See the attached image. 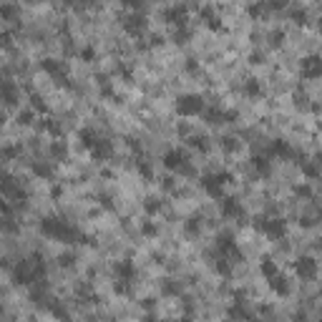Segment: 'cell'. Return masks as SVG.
Masks as SVG:
<instances>
[{
	"label": "cell",
	"mask_w": 322,
	"mask_h": 322,
	"mask_svg": "<svg viewBox=\"0 0 322 322\" xmlns=\"http://www.w3.org/2000/svg\"><path fill=\"white\" fill-rule=\"evenodd\" d=\"M40 232L46 234V237L56 239V242H66V244H78L81 239V232L76 227H71L68 222L63 219H56V217H46L40 222Z\"/></svg>",
	"instance_id": "obj_1"
},
{
	"label": "cell",
	"mask_w": 322,
	"mask_h": 322,
	"mask_svg": "<svg viewBox=\"0 0 322 322\" xmlns=\"http://www.w3.org/2000/svg\"><path fill=\"white\" fill-rule=\"evenodd\" d=\"M254 229L262 232L264 237L269 239H282L287 234V222L282 217H274V219H267V217H257L254 219Z\"/></svg>",
	"instance_id": "obj_2"
},
{
	"label": "cell",
	"mask_w": 322,
	"mask_h": 322,
	"mask_svg": "<svg viewBox=\"0 0 322 322\" xmlns=\"http://www.w3.org/2000/svg\"><path fill=\"white\" fill-rule=\"evenodd\" d=\"M204 98L197 96V93H184L176 98V114L184 116V118H191V116H202L204 114Z\"/></svg>",
	"instance_id": "obj_3"
},
{
	"label": "cell",
	"mask_w": 322,
	"mask_h": 322,
	"mask_svg": "<svg viewBox=\"0 0 322 322\" xmlns=\"http://www.w3.org/2000/svg\"><path fill=\"white\" fill-rule=\"evenodd\" d=\"M40 71H46L58 86H63V88H73V83H71V78L66 73V63H60L56 58H43L40 60Z\"/></svg>",
	"instance_id": "obj_4"
},
{
	"label": "cell",
	"mask_w": 322,
	"mask_h": 322,
	"mask_svg": "<svg viewBox=\"0 0 322 322\" xmlns=\"http://www.w3.org/2000/svg\"><path fill=\"white\" fill-rule=\"evenodd\" d=\"M121 30L126 35H131V38H141L144 30H146V18L141 10H134V13H128L121 18Z\"/></svg>",
	"instance_id": "obj_5"
},
{
	"label": "cell",
	"mask_w": 322,
	"mask_h": 322,
	"mask_svg": "<svg viewBox=\"0 0 322 322\" xmlns=\"http://www.w3.org/2000/svg\"><path fill=\"white\" fill-rule=\"evenodd\" d=\"M222 217L224 219H237L239 224H247V214H244L242 204L234 197H222Z\"/></svg>",
	"instance_id": "obj_6"
},
{
	"label": "cell",
	"mask_w": 322,
	"mask_h": 322,
	"mask_svg": "<svg viewBox=\"0 0 322 322\" xmlns=\"http://www.w3.org/2000/svg\"><path fill=\"white\" fill-rule=\"evenodd\" d=\"M299 71H302V76L310 78V81L322 78V58L320 56H305L302 63H299Z\"/></svg>",
	"instance_id": "obj_7"
},
{
	"label": "cell",
	"mask_w": 322,
	"mask_h": 322,
	"mask_svg": "<svg viewBox=\"0 0 322 322\" xmlns=\"http://www.w3.org/2000/svg\"><path fill=\"white\" fill-rule=\"evenodd\" d=\"M294 272H297V277H302V280H315L317 277V262L312 260V257H297Z\"/></svg>",
	"instance_id": "obj_8"
},
{
	"label": "cell",
	"mask_w": 322,
	"mask_h": 322,
	"mask_svg": "<svg viewBox=\"0 0 322 322\" xmlns=\"http://www.w3.org/2000/svg\"><path fill=\"white\" fill-rule=\"evenodd\" d=\"M186 161H189V156H186V151H181V148H169V151L164 154V159H161L164 169H169V171H179Z\"/></svg>",
	"instance_id": "obj_9"
},
{
	"label": "cell",
	"mask_w": 322,
	"mask_h": 322,
	"mask_svg": "<svg viewBox=\"0 0 322 322\" xmlns=\"http://www.w3.org/2000/svg\"><path fill=\"white\" fill-rule=\"evenodd\" d=\"M88 154H91L93 161H109V159L114 156V144H111L109 139H98Z\"/></svg>",
	"instance_id": "obj_10"
},
{
	"label": "cell",
	"mask_w": 322,
	"mask_h": 322,
	"mask_svg": "<svg viewBox=\"0 0 322 322\" xmlns=\"http://www.w3.org/2000/svg\"><path fill=\"white\" fill-rule=\"evenodd\" d=\"M202 189L206 191V194L211 199H222L224 197V184L219 181L217 174H209V176H202Z\"/></svg>",
	"instance_id": "obj_11"
},
{
	"label": "cell",
	"mask_w": 322,
	"mask_h": 322,
	"mask_svg": "<svg viewBox=\"0 0 322 322\" xmlns=\"http://www.w3.org/2000/svg\"><path fill=\"white\" fill-rule=\"evenodd\" d=\"M204 118L211 126H219V123H229L237 118V111H222V109H204Z\"/></svg>",
	"instance_id": "obj_12"
},
{
	"label": "cell",
	"mask_w": 322,
	"mask_h": 322,
	"mask_svg": "<svg viewBox=\"0 0 322 322\" xmlns=\"http://www.w3.org/2000/svg\"><path fill=\"white\" fill-rule=\"evenodd\" d=\"M114 274L116 280H126V282H134L136 280V264L131 260H121L114 264Z\"/></svg>",
	"instance_id": "obj_13"
},
{
	"label": "cell",
	"mask_w": 322,
	"mask_h": 322,
	"mask_svg": "<svg viewBox=\"0 0 322 322\" xmlns=\"http://www.w3.org/2000/svg\"><path fill=\"white\" fill-rule=\"evenodd\" d=\"M186 5H171V8H166L164 10V20L166 23H171V26H186Z\"/></svg>",
	"instance_id": "obj_14"
},
{
	"label": "cell",
	"mask_w": 322,
	"mask_h": 322,
	"mask_svg": "<svg viewBox=\"0 0 322 322\" xmlns=\"http://www.w3.org/2000/svg\"><path fill=\"white\" fill-rule=\"evenodd\" d=\"M269 290H272L274 294H280V297H287V294L292 292V287H290V282H287V277H282V274L269 277Z\"/></svg>",
	"instance_id": "obj_15"
},
{
	"label": "cell",
	"mask_w": 322,
	"mask_h": 322,
	"mask_svg": "<svg viewBox=\"0 0 322 322\" xmlns=\"http://www.w3.org/2000/svg\"><path fill=\"white\" fill-rule=\"evenodd\" d=\"M244 93L249 98H262L264 96V88H262V83L257 81V78H247L244 81Z\"/></svg>",
	"instance_id": "obj_16"
},
{
	"label": "cell",
	"mask_w": 322,
	"mask_h": 322,
	"mask_svg": "<svg viewBox=\"0 0 322 322\" xmlns=\"http://www.w3.org/2000/svg\"><path fill=\"white\" fill-rule=\"evenodd\" d=\"M78 141H81V146H83V148H88V151H91L93 144L98 141V136H96L93 128H81V131H78Z\"/></svg>",
	"instance_id": "obj_17"
},
{
	"label": "cell",
	"mask_w": 322,
	"mask_h": 322,
	"mask_svg": "<svg viewBox=\"0 0 322 322\" xmlns=\"http://www.w3.org/2000/svg\"><path fill=\"white\" fill-rule=\"evenodd\" d=\"M272 154H274V156H282V159H292V156H294V151L290 148L287 141H274V144H272Z\"/></svg>",
	"instance_id": "obj_18"
},
{
	"label": "cell",
	"mask_w": 322,
	"mask_h": 322,
	"mask_svg": "<svg viewBox=\"0 0 322 322\" xmlns=\"http://www.w3.org/2000/svg\"><path fill=\"white\" fill-rule=\"evenodd\" d=\"M51 156H53L56 161H66V159H68V146L63 144V141H53V144H51Z\"/></svg>",
	"instance_id": "obj_19"
},
{
	"label": "cell",
	"mask_w": 322,
	"mask_h": 322,
	"mask_svg": "<svg viewBox=\"0 0 322 322\" xmlns=\"http://www.w3.org/2000/svg\"><path fill=\"white\" fill-rule=\"evenodd\" d=\"M181 282H174V280H166L164 285H161V294H166V297H181Z\"/></svg>",
	"instance_id": "obj_20"
},
{
	"label": "cell",
	"mask_w": 322,
	"mask_h": 322,
	"mask_svg": "<svg viewBox=\"0 0 322 322\" xmlns=\"http://www.w3.org/2000/svg\"><path fill=\"white\" fill-rule=\"evenodd\" d=\"M260 272L267 277V280H269V277H274V274H280V267H277V262L274 260H269V257H264V260L260 262Z\"/></svg>",
	"instance_id": "obj_21"
},
{
	"label": "cell",
	"mask_w": 322,
	"mask_h": 322,
	"mask_svg": "<svg viewBox=\"0 0 322 322\" xmlns=\"http://www.w3.org/2000/svg\"><path fill=\"white\" fill-rule=\"evenodd\" d=\"M30 171H33V174H35V176H40V179H46V181H51V179H53V166H48V164H43V161H40V164H33V166H30Z\"/></svg>",
	"instance_id": "obj_22"
},
{
	"label": "cell",
	"mask_w": 322,
	"mask_h": 322,
	"mask_svg": "<svg viewBox=\"0 0 322 322\" xmlns=\"http://www.w3.org/2000/svg\"><path fill=\"white\" fill-rule=\"evenodd\" d=\"M184 234H186V237H199V234H202V222L197 217L186 219L184 222Z\"/></svg>",
	"instance_id": "obj_23"
},
{
	"label": "cell",
	"mask_w": 322,
	"mask_h": 322,
	"mask_svg": "<svg viewBox=\"0 0 322 322\" xmlns=\"http://www.w3.org/2000/svg\"><path fill=\"white\" fill-rule=\"evenodd\" d=\"M267 10H269V8H267V0H257V3H249V5H247V13H249L252 18H262Z\"/></svg>",
	"instance_id": "obj_24"
},
{
	"label": "cell",
	"mask_w": 322,
	"mask_h": 322,
	"mask_svg": "<svg viewBox=\"0 0 322 322\" xmlns=\"http://www.w3.org/2000/svg\"><path fill=\"white\" fill-rule=\"evenodd\" d=\"M214 269H217V274H222V277H229L232 274V264H229V257H219L217 262H214Z\"/></svg>",
	"instance_id": "obj_25"
},
{
	"label": "cell",
	"mask_w": 322,
	"mask_h": 322,
	"mask_svg": "<svg viewBox=\"0 0 322 322\" xmlns=\"http://www.w3.org/2000/svg\"><path fill=\"white\" fill-rule=\"evenodd\" d=\"M144 211L148 214V217H154V214H159V211H161V199H156V197H148V199L144 202Z\"/></svg>",
	"instance_id": "obj_26"
},
{
	"label": "cell",
	"mask_w": 322,
	"mask_h": 322,
	"mask_svg": "<svg viewBox=\"0 0 322 322\" xmlns=\"http://www.w3.org/2000/svg\"><path fill=\"white\" fill-rule=\"evenodd\" d=\"M30 109L38 111V114H48V103H46V98H43V96L33 93V96H30Z\"/></svg>",
	"instance_id": "obj_27"
},
{
	"label": "cell",
	"mask_w": 322,
	"mask_h": 322,
	"mask_svg": "<svg viewBox=\"0 0 322 322\" xmlns=\"http://www.w3.org/2000/svg\"><path fill=\"white\" fill-rule=\"evenodd\" d=\"M136 171H139V174H141L146 181H151V179H154V169H151V164L144 161V159H139V161H136Z\"/></svg>",
	"instance_id": "obj_28"
},
{
	"label": "cell",
	"mask_w": 322,
	"mask_h": 322,
	"mask_svg": "<svg viewBox=\"0 0 322 322\" xmlns=\"http://www.w3.org/2000/svg\"><path fill=\"white\" fill-rule=\"evenodd\" d=\"M43 128H46V131H48L51 136H56V139H60V136H63V126H60V123H56L53 118H46V121H43Z\"/></svg>",
	"instance_id": "obj_29"
},
{
	"label": "cell",
	"mask_w": 322,
	"mask_h": 322,
	"mask_svg": "<svg viewBox=\"0 0 322 322\" xmlns=\"http://www.w3.org/2000/svg\"><path fill=\"white\" fill-rule=\"evenodd\" d=\"M189 38H191V30H189L186 26H179V28L174 30V43H176V46H184V43H189Z\"/></svg>",
	"instance_id": "obj_30"
},
{
	"label": "cell",
	"mask_w": 322,
	"mask_h": 322,
	"mask_svg": "<svg viewBox=\"0 0 322 322\" xmlns=\"http://www.w3.org/2000/svg\"><path fill=\"white\" fill-rule=\"evenodd\" d=\"M186 141H189V146H194V148H202V151H206V148H209V139H206V136H199V134L189 136Z\"/></svg>",
	"instance_id": "obj_31"
},
{
	"label": "cell",
	"mask_w": 322,
	"mask_h": 322,
	"mask_svg": "<svg viewBox=\"0 0 322 322\" xmlns=\"http://www.w3.org/2000/svg\"><path fill=\"white\" fill-rule=\"evenodd\" d=\"M252 164H254V169L260 171V174H264V176L269 174V159H267V156H254Z\"/></svg>",
	"instance_id": "obj_32"
},
{
	"label": "cell",
	"mask_w": 322,
	"mask_h": 322,
	"mask_svg": "<svg viewBox=\"0 0 322 322\" xmlns=\"http://www.w3.org/2000/svg\"><path fill=\"white\" fill-rule=\"evenodd\" d=\"M299 169H302V174H305V176H310V179L320 176V169H317L312 161H299Z\"/></svg>",
	"instance_id": "obj_33"
},
{
	"label": "cell",
	"mask_w": 322,
	"mask_h": 322,
	"mask_svg": "<svg viewBox=\"0 0 322 322\" xmlns=\"http://www.w3.org/2000/svg\"><path fill=\"white\" fill-rule=\"evenodd\" d=\"M294 106H297V109H317V106H312L310 103V98L305 96V93H299V91H294Z\"/></svg>",
	"instance_id": "obj_34"
},
{
	"label": "cell",
	"mask_w": 322,
	"mask_h": 322,
	"mask_svg": "<svg viewBox=\"0 0 322 322\" xmlns=\"http://www.w3.org/2000/svg\"><path fill=\"white\" fill-rule=\"evenodd\" d=\"M78 58L86 60V63H93V60H96V48H93V46H83V48L78 51Z\"/></svg>",
	"instance_id": "obj_35"
},
{
	"label": "cell",
	"mask_w": 322,
	"mask_h": 322,
	"mask_svg": "<svg viewBox=\"0 0 322 322\" xmlns=\"http://www.w3.org/2000/svg\"><path fill=\"white\" fill-rule=\"evenodd\" d=\"M141 234H144V237H156L159 227H156L154 222H141Z\"/></svg>",
	"instance_id": "obj_36"
},
{
	"label": "cell",
	"mask_w": 322,
	"mask_h": 322,
	"mask_svg": "<svg viewBox=\"0 0 322 322\" xmlns=\"http://www.w3.org/2000/svg\"><path fill=\"white\" fill-rule=\"evenodd\" d=\"M292 191H294L297 197H302V199H310V197H312V186H310V184H297Z\"/></svg>",
	"instance_id": "obj_37"
},
{
	"label": "cell",
	"mask_w": 322,
	"mask_h": 322,
	"mask_svg": "<svg viewBox=\"0 0 322 322\" xmlns=\"http://www.w3.org/2000/svg\"><path fill=\"white\" fill-rule=\"evenodd\" d=\"M58 264H60V267H73V264H76V254H73V252L58 254Z\"/></svg>",
	"instance_id": "obj_38"
},
{
	"label": "cell",
	"mask_w": 322,
	"mask_h": 322,
	"mask_svg": "<svg viewBox=\"0 0 322 322\" xmlns=\"http://www.w3.org/2000/svg\"><path fill=\"white\" fill-rule=\"evenodd\" d=\"M222 148H224V151H237V148H239V144H237V139H234V136H224L222 139Z\"/></svg>",
	"instance_id": "obj_39"
},
{
	"label": "cell",
	"mask_w": 322,
	"mask_h": 322,
	"mask_svg": "<svg viewBox=\"0 0 322 322\" xmlns=\"http://www.w3.org/2000/svg\"><path fill=\"white\" fill-rule=\"evenodd\" d=\"M114 292H116V294H128V292H131V282H126V280H116Z\"/></svg>",
	"instance_id": "obj_40"
},
{
	"label": "cell",
	"mask_w": 322,
	"mask_h": 322,
	"mask_svg": "<svg viewBox=\"0 0 322 322\" xmlns=\"http://www.w3.org/2000/svg\"><path fill=\"white\" fill-rule=\"evenodd\" d=\"M292 20H294L297 26H307V13L299 10V8H294V10H292Z\"/></svg>",
	"instance_id": "obj_41"
},
{
	"label": "cell",
	"mask_w": 322,
	"mask_h": 322,
	"mask_svg": "<svg viewBox=\"0 0 322 322\" xmlns=\"http://www.w3.org/2000/svg\"><path fill=\"white\" fill-rule=\"evenodd\" d=\"M204 26H206L209 30H214V33H222V30H224V26H222V20H219L217 15H214L211 20H206V23H204Z\"/></svg>",
	"instance_id": "obj_42"
},
{
	"label": "cell",
	"mask_w": 322,
	"mask_h": 322,
	"mask_svg": "<svg viewBox=\"0 0 322 322\" xmlns=\"http://www.w3.org/2000/svg\"><path fill=\"white\" fill-rule=\"evenodd\" d=\"M214 15H217V13H214V8H211V5H202V8H199V18L204 20V23H206V20H211Z\"/></svg>",
	"instance_id": "obj_43"
},
{
	"label": "cell",
	"mask_w": 322,
	"mask_h": 322,
	"mask_svg": "<svg viewBox=\"0 0 322 322\" xmlns=\"http://www.w3.org/2000/svg\"><path fill=\"white\" fill-rule=\"evenodd\" d=\"M269 38H272V48H280L282 43H285V30H274Z\"/></svg>",
	"instance_id": "obj_44"
},
{
	"label": "cell",
	"mask_w": 322,
	"mask_h": 322,
	"mask_svg": "<svg viewBox=\"0 0 322 322\" xmlns=\"http://www.w3.org/2000/svg\"><path fill=\"white\" fill-rule=\"evenodd\" d=\"M121 5L128 10H141L144 8V0H121Z\"/></svg>",
	"instance_id": "obj_45"
},
{
	"label": "cell",
	"mask_w": 322,
	"mask_h": 322,
	"mask_svg": "<svg viewBox=\"0 0 322 322\" xmlns=\"http://www.w3.org/2000/svg\"><path fill=\"white\" fill-rule=\"evenodd\" d=\"M18 123H20V126H30V123H33V114H30V111H20V114H18Z\"/></svg>",
	"instance_id": "obj_46"
},
{
	"label": "cell",
	"mask_w": 322,
	"mask_h": 322,
	"mask_svg": "<svg viewBox=\"0 0 322 322\" xmlns=\"http://www.w3.org/2000/svg\"><path fill=\"white\" fill-rule=\"evenodd\" d=\"M267 8L269 10H282V8H287V0H267Z\"/></svg>",
	"instance_id": "obj_47"
},
{
	"label": "cell",
	"mask_w": 322,
	"mask_h": 322,
	"mask_svg": "<svg viewBox=\"0 0 322 322\" xmlns=\"http://www.w3.org/2000/svg\"><path fill=\"white\" fill-rule=\"evenodd\" d=\"M116 73H118V76H123V78H131V68L123 66V63H118V66H116Z\"/></svg>",
	"instance_id": "obj_48"
},
{
	"label": "cell",
	"mask_w": 322,
	"mask_h": 322,
	"mask_svg": "<svg viewBox=\"0 0 322 322\" xmlns=\"http://www.w3.org/2000/svg\"><path fill=\"white\" fill-rule=\"evenodd\" d=\"M229 315H232V317H249V312H247L244 307H232Z\"/></svg>",
	"instance_id": "obj_49"
},
{
	"label": "cell",
	"mask_w": 322,
	"mask_h": 322,
	"mask_svg": "<svg viewBox=\"0 0 322 322\" xmlns=\"http://www.w3.org/2000/svg\"><path fill=\"white\" fill-rule=\"evenodd\" d=\"M98 204H103V209H109V211H114V204H111V197H98Z\"/></svg>",
	"instance_id": "obj_50"
},
{
	"label": "cell",
	"mask_w": 322,
	"mask_h": 322,
	"mask_svg": "<svg viewBox=\"0 0 322 322\" xmlns=\"http://www.w3.org/2000/svg\"><path fill=\"white\" fill-rule=\"evenodd\" d=\"M186 71H189V73H197V71H199V63H197L194 58H189V60H186Z\"/></svg>",
	"instance_id": "obj_51"
},
{
	"label": "cell",
	"mask_w": 322,
	"mask_h": 322,
	"mask_svg": "<svg viewBox=\"0 0 322 322\" xmlns=\"http://www.w3.org/2000/svg\"><path fill=\"white\" fill-rule=\"evenodd\" d=\"M262 60H264V56H262V53H252V56H249V63H254V66H260Z\"/></svg>",
	"instance_id": "obj_52"
},
{
	"label": "cell",
	"mask_w": 322,
	"mask_h": 322,
	"mask_svg": "<svg viewBox=\"0 0 322 322\" xmlns=\"http://www.w3.org/2000/svg\"><path fill=\"white\" fill-rule=\"evenodd\" d=\"M151 48H156V46H164V38L161 35H151V43H148Z\"/></svg>",
	"instance_id": "obj_53"
},
{
	"label": "cell",
	"mask_w": 322,
	"mask_h": 322,
	"mask_svg": "<svg viewBox=\"0 0 322 322\" xmlns=\"http://www.w3.org/2000/svg\"><path fill=\"white\" fill-rule=\"evenodd\" d=\"M0 13H3V18H5V20H10V15H13V8H10V5H3V10H0Z\"/></svg>",
	"instance_id": "obj_54"
},
{
	"label": "cell",
	"mask_w": 322,
	"mask_h": 322,
	"mask_svg": "<svg viewBox=\"0 0 322 322\" xmlns=\"http://www.w3.org/2000/svg\"><path fill=\"white\" fill-rule=\"evenodd\" d=\"M164 189H166V191H174V179H171V176L164 179Z\"/></svg>",
	"instance_id": "obj_55"
},
{
	"label": "cell",
	"mask_w": 322,
	"mask_h": 322,
	"mask_svg": "<svg viewBox=\"0 0 322 322\" xmlns=\"http://www.w3.org/2000/svg\"><path fill=\"white\" fill-rule=\"evenodd\" d=\"M176 131H179L181 136H189V126H184V123H179V128H176Z\"/></svg>",
	"instance_id": "obj_56"
},
{
	"label": "cell",
	"mask_w": 322,
	"mask_h": 322,
	"mask_svg": "<svg viewBox=\"0 0 322 322\" xmlns=\"http://www.w3.org/2000/svg\"><path fill=\"white\" fill-rule=\"evenodd\" d=\"M51 194H53V199H58V197L63 194V189H60V186H53V189H51Z\"/></svg>",
	"instance_id": "obj_57"
},
{
	"label": "cell",
	"mask_w": 322,
	"mask_h": 322,
	"mask_svg": "<svg viewBox=\"0 0 322 322\" xmlns=\"http://www.w3.org/2000/svg\"><path fill=\"white\" fill-rule=\"evenodd\" d=\"M3 46H5V48H10V33H8V30L3 33Z\"/></svg>",
	"instance_id": "obj_58"
},
{
	"label": "cell",
	"mask_w": 322,
	"mask_h": 322,
	"mask_svg": "<svg viewBox=\"0 0 322 322\" xmlns=\"http://www.w3.org/2000/svg\"><path fill=\"white\" fill-rule=\"evenodd\" d=\"M154 302H156V299L148 297V299H144V307H146V310H151V307H154Z\"/></svg>",
	"instance_id": "obj_59"
},
{
	"label": "cell",
	"mask_w": 322,
	"mask_h": 322,
	"mask_svg": "<svg viewBox=\"0 0 322 322\" xmlns=\"http://www.w3.org/2000/svg\"><path fill=\"white\" fill-rule=\"evenodd\" d=\"M320 126H322V123H320Z\"/></svg>",
	"instance_id": "obj_60"
}]
</instances>
